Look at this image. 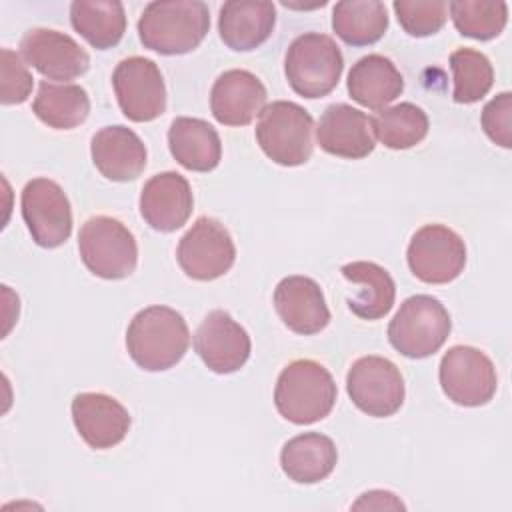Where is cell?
I'll list each match as a JSON object with an SVG mask.
<instances>
[{
  "label": "cell",
  "mask_w": 512,
  "mask_h": 512,
  "mask_svg": "<svg viewBox=\"0 0 512 512\" xmlns=\"http://www.w3.org/2000/svg\"><path fill=\"white\" fill-rule=\"evenodd\" d=\"M452 320L444 304L430 294L406 298L388 324V340L406 358H428L448 340Z\"/></svg>",
  "instance_id": "5b68a950"
},
{
  "label": "cell",
  "mask_w": 512,
  "mask_h": 512,
  "mask_svg": "<svg viewBox=\"0 0 512 512\" xmlns=\"http://www.w3.org/2000/svg\"><path fill=\"white\" fill-rule=\"evenodd\" d=\"M316 142L326 154L338 158H366L376 146L374 120L350 104H332L318 120Z\"/></svg>",
  "instance_id": "2e32d148"
},
{
  "label": "cell",
  "mask_w": 512,
  "mask_h": 512,
  "mask_svg": "<svg viewBox=\"0 0 512 512\" xmlns=\"http://www.w3.org/2000/svg\"><path fill=\"white\" fill-rule=\"evenodd\" d=\"M176 260L188 278L210 282L232 268L236 246L222 222L210 216H200L180 238Z\"/></svg>",
  "instance_id": "9c48e42d"
},
{
  "label": "cell",
  "mask_w": 512,
  "mask_h": 512,
  "mask_svg": "<svg viewBox=\"0 0 512 512\" xmlns=\"http://www.w3.org/2000/svg\"><path fill=\"white\" fill-rule=\"evenodd\" d=\"M454 76L452 98L458 104H474L482 100L494 84V68L486 54L472 48H458L450 54Z\"/></svg>",
  "instance_id": "1f68e13d"
},
{
  "label": "cell",
  "mask_w": 512,
  "mask_h": 512,
  "mask_svg": "<svg viewBox=\"0 0 512 512\" xmlns=\"http://www.w3.org/2000/svg\"><path fill=\"white\" fill-rule=\"evenodd\" d=\"M510 124H512V94L500 92L482 108V128L494 144L502 148H510L512 146Z\"/></svg>",
  "instance_id": "e575fe53"
},
{
  "label": "cell",
  "mask_w": 512,
  "mask_h": 512,
  "mask_svg": "<svg viewBox=\"0 0 512 512\" xmlns=\"http://www.w3.org/2000/svg\"><path fill=\"white\" fill-rule=\"evenodd\" d=\"M78 250L84 266L98 278H128L138 264L134 234L112 216H92L78 232Z\"/></svg>",
  "instance_id": "52a82bcc"
},
{
  "label": "cell",
  "mask_w": 512,
  "mask_h": 512,
  "mask_svg": "<svg viewBox=\"0 0 512 512\" xmlns=\"http://www.w3.org/2000/svg\"><path fill=\"white\" fill-rule=\"evenodd\" d=\"M336 462V444L320 432L298 434L280 450V468L296 484H316L328 478Z\"/></svg>",
  "instance_id": "cb8c5ba5"
},
{
  "label": "cell",
  "mask_w": 512,
  "mask_h": 512,
  "mask_svg": "<svg viewBox=\"0 0 512 512\" xmlns=\"http://www.w3.org/2000/svg\"><path fill=\"white\" fill-rule=\"evenodd\" d=\"M34 86V78L24 64L22 56L10 48L0 50V102L22 104L28 100Z\"/></svg>",
  "instance_id": "836d02e7"
},
{
  "label": "cell",
  "mask_w": 512,
  "mask_h": 512,
  "mask_svg": "<svg viewBox=\"0 0 512 512\" xmlns=\"http://www.w3.org/2000/svg\"><path fill=\"white\" fill-rule=\"evenodd\" d=\"M276 8L266 0H230L220 6L218 32L222 42L236 52L262 46L274 30Z\"/></svg>",
  "instance_id": "7402d4cb"
},
{
  "label": "cell",
  "mask_w": 512,
  "mask_h": 512,
  "mask_svg": "<svg viewBox=\"0 0 512 512\" xmlns=\"http://www.w3.org/2000/svg\"><path fill=\"white\" fill-rule=\"evenodd\" d=\"M112 86L122 114L132 122L156 120L166 110V84L150 58H124L114 68Z\"/></svg>",
  "instance_id": "4fadbf2b"
},
{
  "label": "cell",
  "mask_w": 512,
  "mask_h": 512,
  "mask_svg": "<svg viewBox=\"0 0 512 512\" xmlns=\"http://www.w3.org/2000/svg\"><path fill=\"white\" fill-rule=\"evenodd\" d=\"M442 392L458 406H484L498 388L492 360L474 346H452L440 360L438 370Z\"/></svg>",
  "instance_id": "30bf717a"
},
{
  "label": "cell",
  "mask_w": 512,
  "mask_h": 512,
  "mask_svg": "<svg viewBox=\"0 0 512 512\" xmlns=\"http://www.w3.org/2000/svg\"><path fill=\"white\" fill-rule=\"evenodd\" d=\"M168 148L174 160L192 172H210L222 158L220 136L202 118H174L168 128Z\"/></svg>",
  "instance_id": "603a6c76"
},
{
  "label": "cell",
  "mask_w": 512,
  "mask_h": 512,
  "mask_svg": "<svg viewBox=\"0 0 512 512\" xmlns=\"http://www.w3.org/2000/svg\"><path fill=\"white\" fill-rule=\"evenodd\" d=\"M140 214L158 232H174L186 224L194 208L190 182L178 172L154 174L140 192Z\"/></svg>",
  "instance_id": "ac0fdd59"
},
{
  "label": "cell",
  "mask_w": 512,
  "mask_h": 512,
  "mask_svg": "<svg viewBox=\"0 0 512 512\" xmlns=\"http://www.w3.org/2000/svg\"><path fill=\"white\" fill-rule=\"evenodd\" d=\"M448 10L456 30L480 42L496 38L508 22V4L502 0H454Z\"/></svg>",
  "instance_id": "4dcf8cb0"
},
{
  "label": "cell",
  "mask_w": 512,
  "mask_h": 512,
  "mask_svg": "<svg viewBox=\"0 0 512 512\" xmlns=\"http://www.w3.org/2000/svg\"><path fill=\"white\" fill-rule=\"evenodd\" d=\"M208 28L210 12L200 0H156L146 4L138 18V36L144 48L164 56L192 52Z\"/></svg>",
  "instance_id": "6da1fadb"
},
{
  "label": "cell",
  "mask_w": 512,
  "mask_h": 512,
  "mask_svg": "<svg viewBox=\"0 0 512 512\" xmlns=\"http://www.w3.org/2000/svg\"><path fill=\"white\" fill-rule=\"evenodd\" d=\"M342 276L358 284V294L348 300V308L362 320H378L386 316L396 298V286L386 268L376 262H350L342 266Z\"/></svg>",
  "instance_id": "484cf974"
},
{
  "label": "cell",
  "mask_w": 512,
  "mask_h": 512,
  "mask_svg": "<svg viewBox=\"0 0 512 512\" xmlns=\"http://www.w3.org/2000/svg\"><path fill=\"white\" fill-rule=\"evenodd\" d=\"M342 70V52L328 34H300L286 50L284 74L298 96L312 100L328 96L338 86Z\"/></svg>",
  "instance_id": "277c9868"
},
{
  "label": "cell",
  "mask_w": 512,
  "mask_h": 512,
  "mask_svg": "<svg viewBox=\"0 0 512 512\" xmlns=\"http://www.w3.org/2000/svg\"><path fill=\"white\" fill-rule=\"evenodd\" d=\"M92 162L98 172L112 182L136 180L146 168V146L140 136L126 126H104L90 142Z\"/></svg>",
  "instance_id": "44dd1931"
},
{
  "label": "cell",
  "mask_w": 512,
  "mask_h": 512,
  "mask_svg": "<svg viewBox=\"0 0 512 512\" xmlns=\"http://www.w3.org/2000/svg\"><path fill=\"white\" fill-rule=\"evenodd\" d=\"M332 30L350 46L378 42L388 30L386 6L378 0H344L332 10Z\"/></svg>",
  "instance_id": "f1b7e54d"
},
{
  "label": "cell",
  "mask_w": 512,
  "mask_h": 512,
  "mask_svg": "<svg viewBox=\"0 0 512 512\" xmlns=\"http://www.w3.org/2000/svg\"><path fill=\"white\" fill-rule=\"evenodd\" d=\"M274 308L284 326L302 336L316 334L330 322L324 292L308 276L282 278L274 288Z\"/></svg>",
  "instance_id": "ffe728a7"
},
{
  "label": "cell",
  "mask_w": 512,
  "mask_h": 512,
  "mask_svg": "<svg viewBox=\"0 0 512 512\" xmlns=\"http://www.w3.org/2000/svg\"><path fill=\"white\" fill-rule=\"evenodd\" d=\"M392 8L404 32L416 38L432 36L446 24L444 0H396Z\"/></svg>",
  "instance_id": "d6a6232c"
},
{
  "label": "cell",
  "mask_w": 512,
  "mask_h": 512,
  "mask_svg": "<svg viewBox=\"0 0 512 512\" xmlns=\"http://www.w3.org/2000/svg\"><path fill=\"white\" fill-rule=\"evenodd\" d=\"M266 98V88L256 74L234 68L214 80L210 110L224 126H248L264 110Z\"/></svg>",
  "instance_id": "d6986e66"
},
{
  "label": "cell",
  "mask_w": 512,
  "mask_h": 512,
  "mask_svg": "<svg viewBox=\"0 0 512 512\" xmlns=\"http://www.w3.org/2000/svg\"><path fill=\"white\" fill-rule=\"evenodd\" d=\"M314 120L308 110L290 100H276L260 112L256 142L280 166H300L312 156Z\"/></svg>",
  "instance_id": "8992f818"
},
{
  "label": "cell",
  "mask_w": 512,
  "mask_h": 512,
  "mask_svg": "<svg viewBox=\"0 0 512 512\" xmlns=\"http://www.w3.org/2000/svg\"><path fill=\"white\" fill-rule=\"evenodd\" d=\"M372 120L376 138L390 150H406L420 144L430 126L426 112L412 102L382 108Z\"/></svg>",
  "instance_id": "f546056e"
},
{
  "label": "cell",
  "mask_w": 512,
  "mask_h": 512,
  "mask_svg": "<svg viewBox=\"0 0 512 512\" xmlns=\"http://www.w3.org/2000/svg\"><path fill=\"white\" fill-rule=\"evenodd\" d=\"M70 410L80 438L94 450H108L120 444L132 424L128 410L102 392L76 394Z\"/></svg>",
  "instance_id": "e0dca14e"
},
{
  "label": "cell",
  "mask_w": 512,
  "mask_h": 512,
  "mask_svg": "<svg viewBox=\"0 0 512 512\" xmlns=\"http://www.w3.org/2000/svg\"><path fill=\"white\" fill-rule=\"evenodd\" d=\"M354 508H376V510H382V508H404V504L392 492L372 490V492L362 494L360 500L354 504Z\"/></svg>",
  "instance_id": "d590c367"
},
{
  "label": "cell",
  "mask_w": 512,
  "mask_h": 512,
  "mask_svg": "<svg viewBox=\"0 0 512 512\" xmlns=\"http://www.w3.org/2000/svg\"><path fill=\"white\" fill-rule=\"evenodd\" d=\"M72 28L96 50L116 46L126 32V14L122 2L112 0H76L70 4Z\"/></svg>",
  "instance_id": "4316f807"
},
{
  "label": "cell",
  "mask_w": 512,
  "mask_h": 512,
  "mask_svg": "<svg viewBox=\"0 0 512 512\" xmlns=\"http://www.w3.org/2000/svg\"><path fill=\"white\" fill-rule=\"evenodd\" d=\"M336 396V382L328 368L316 360L300 358L282 368L274 388V406L284 420L306 426L326 418Z\"/></svg>",
  "instance_id": "3957f363"
},
{
  "label": "cell",
  "mask_w": 512,
  "mask_h": 512,
  "mask_svg": "<svg viewBox=\"0 0 512 512\" xmlns=\"http://www.w3.org/2000/svg\"><path fill=\"white\" fill-rule=\"evenodd\" d=\"M346 392L352 404L374 418H388L404 404L406 388L398 366L384 356H362L346 374Z\"/></svg>",
  "instance_id": "ba28073f"
},
{
  "label": "cell",
  "mask_w": 512,
  "mask_h": 512,
  "mask_svg": "<svg viewBox=\"0 0 512 512\" xmlns=\"http://www.w3.org/2000/svg\"><path fill=\"white\" fill-rule=\"evenodd\" d=\"M20 52L48 80H74L88 72V52L68 34L32 28L20 40Z\"/></svg>",
  "instance_id": "9a60e30c"
},
{
  "label": "cell",
  "mask_w": 512,
  "mask_h": 512,
  "mask_svg": "<svg viewBox=\"0 0 512 512\" xmlns=\"http://www.w3.org/2000/svg\"><path fill=\"white\" fill-rule=\"evenodd\" d=\"M22 218L32 240L42 248H58L72 234V208L62 186L50 178H32L20 196Z\"/></svg>",
  "instance_id": "7c38bea8"
},
{
  "label": "cell",
  "mask_w": 512,
  "mask_h": 512,
  "mask_svg": "<svg viewBox=\"0 0 512 512\" xmlns=\"http://www.w3.org/2000/svg\"><path fill=\"white\" fill-rule=\"evenodd\" d=\"M194 350L208 370L232 374L248 362L252 342L248 332L226 310H212L194 334Z\"/></svg>",
  "instance_id": "5bb4252c"
},
{
  "label": "cell",
  "mask_w": 512,
  "mask_h": 512,
  "mask_svg": "<svg viewBox=\"0 0 512 512\" xmlns=\"http://www.w3.org/2000/svg\"><path fill=\"white\" fill-rule=\"evenodd\" d=\"M32 110L46 126L54 130H72L88 118L90 98L78 84H52L42 80Z\"/></svg>",
  "instance_id": "83f0119b"
},
{
  "label": "cell",
  "mask_w": 512,
  "mask_h": 512,
  "mask_svg": "<svg viewBox=\"0 0 512 512\" xmlns=\"http://www.w3.org/2000/svg\"><path fill=\"white\" fill-rule=\"evenodd\" d=\"M404 90V78L394 62L382 54L362 56L348 72V94L370 110H382Z\"/></svg>",
  "instance_id": "d4e9b609"
},
{
  "label": "cell",
  "mask_w": 512,
  "mask_h": 512,
  "mask_svg": "<svg viewBox=\"0 0 512 512\" xmlns=\"http://www.w3.org/2000/svg\"><path fill=\"white\" fill-rule=\"evenodd\" d=\"M406 260L418 280L426 284H448L466 266V244L452 228L426 224L412 234Z\"/></svg>",
  "instance_id": "8fae6325"
},
{
  "label": "cell",
  "mask_w": 512,
  "mask_h": 512,
  "mask_svg": "<svg viewBox=\"0 0 512 512\" xmlns=\"http://www.w3.org/2000/svg\"><path fill=\"white\" fill-rule=\"evenodd\" d=\"M190 344L184 316L168 306H148L128 324L126 348L130 358L148 372L176 366Z\"/></svg>",
  "instance_id": "7a4b0ae2"
}]
</instances>
